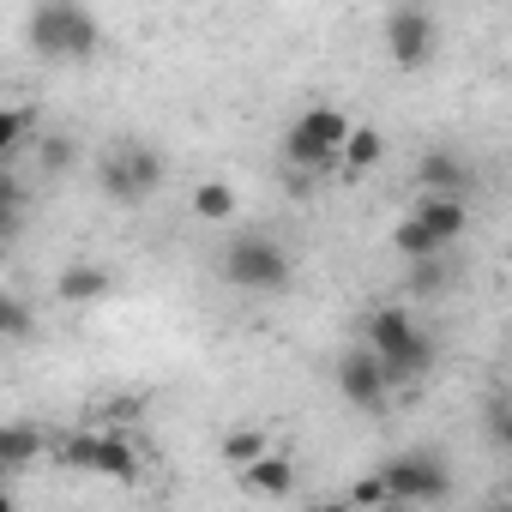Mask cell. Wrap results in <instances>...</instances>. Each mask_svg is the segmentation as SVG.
<instances>
[{"instance_id":"1","label":"cell","mask_w":512,"mask_h":512,"mask_svg":"<svg viewBox=\"0 0 512 512\" xmlns=\"http://www.w3.org/2000/svg\"><path fill=\"white\" fill-rule=\"evenodd\" d=\"M217 278L241 296H284L296 284V253L266 229H235L217 253Z\"/></svg>"},{"instance_id":"2","label":"cell","mask_w":512,"mask_h":512,"mask_svg":"<svg viewBox=\"0 0 512 512\" xmlns=\"http://www.w3.org/2000/svg\"><path fill=\"white\" fill-rule=\"evenodd\" d=\"M25 43L37 61H97L103 55V25L85 0H37L31 7V25H25Z\"/></svg>"},{"instance_id":"3","label":"cell","mask_w":512,"mask_h":512,"mask_svg":"<svg viewBox=\"0 0 512 512\" xmlns=\"http://www.w3.org/2000/svg\"><path fill=\"white\" fill-rule=\"evenodd\" d=\"M350 115L338 103H308L302 115H290L284 139H278V163L296 169V175H338V157H344V139H350Z\"/></svg>"},{"instance_id":"4","label":"cell","mask_w":512,"mask_h":512,"mask_svg":"<svg viewBox=\"0 0 512 512\" xmlns=\"http://www.w3.org/2000/svg\"><path fill=\"white\" fill-rule=\"evenodd\" d=\"M362 344L386 362L392 386L428 380V368H434V356H440V344H434V338L416 326V314H404V308H374V314H362Z\"/></svg>"},{"instance_id":"5","label":"cell","mask_w":512,"mask_h":512,"mask_svg":"<svg viewBox=\"0 0 512 512\" xmlns=\"http://www.w3.org/2000/svg\"><path fill=\"white\" fill-rule=\"evenodd\" d=\"M470 229V205L464 193H422L410 205V217L392 229V253H404V260H440V253Z\"/></svg>"},{"instance_id":"6","label":"cell","mask_w":512,"mask_h":512,"mask_svg":"<svg viewBox=\"0 0 512 512\" xmlns=\"http://www.w3.org/2000/svg\"><path fill=\"white\" fill-rule=\"evenodd\" d=\"M163 175H169V163H163V151L145 145V139H121V145L103 151V163H97L103 199H109V205H127V211L145 205V199H157Z\"/></svg>"},{"instance_id":"7","label":"cell","mask_w":512,"mask_h":512,"mask_svg":"<svg viewBox=\"0 0 512 512\" xmlns=\"http://www.w3.org/2000/svg\"><path fill=\"white\" fill-rule=\"evenodd\" d=\"M380 482H386V500H392V506L452 500V464H446V452H434V446L392 452V458L380 464Z\"/></svg>"},{"instance_id":"8","label":"cell","mask_w":512,"mask_h":512,"mask_svg":"<svg viewBox=\"0 0 512 512\" xmlns=\"http://www.w3.org/2000/svg\"><path fill=\"white\" fill-rule=\"evenodd\" d=\"M55 458H61L67 470H97V476H115V482H133V476H139V446H133L121 428L67 434V440H55Z\"/></svg>"},{"instance_id":"9","label":"cell","mask_w":512,"mask_h":512,"mask_svg":"<svg viewBox=\"0 0 512 512\" xmlns=\"http://www.w3.org/2000/svg\"><path fill=\"white\" fill-rule=\"evenodd\" d=\"M434 55H440V25H434V13L422 7V0H398V7L386 13V61H392L398 73H422Z\"/></svg>"},{"instance_id":"10","label":"cell","mask_w":512,"mask_h":512,"mask_svg":"<svg viewBox=\"0 0 512 512\" xmlns=\"http://www.w3.org/2000/svg\"><path fill=\"white\" fill-rule=\"evenodd\" d=\"M332 386H338V398L356 404V410H386V398L398 392L392 374H386V362H380L368 344H350V350L332 362Z\"/></svg>"},{"instance_id":"11","label":"cell","mask_w":512,"mask_h":512,"mask_svg":"<svg viewBox=\"0 0 512 512\" xmlns=\"http://www.w3.org/2000/svg\"><path fill=\"white\" fill-rule=\"evenodd\" d=\"M109 290H115V272L103 260H73L55 278V302H67V308H97Z\"/></svg>"},{"instance_id":"12","label":"cell","mask_w":512,"mask_h":512,"mask_svg":"<svg viewBox=\"0 0 512 512\" xmlns=\"http://www.w3.org/2000/svg\"><path fill=\"white\" fill-rule=\"evenodd\" d=\"M235 476H241L247 494H260V500H290V494H296V458L278 452V446L260 452V458H253L247 470H235Z\"/></svg>"},{"instance_id":"13","label":"cell","mask_w":512,"mask_h":512,"mask_svg":"<svg viewBox=\"0 0 512 512\" xmlns=\"http://www.w3.org/2000/svg\"><path fill=\"white\" fill-rule=\"evenodd\" d=\"M476 175H470V163L458 157V151H446V145H428L422 157H416V187L422 193H464Z\"/></svg>"},{"instance_id":"14","label":"cell","mask_w":512,"mask_h":512,"mask_svg":"<svg viewBox=\"0 0 512 512\" xmlns=\"http://www.w3.org/2000/svg\"><path fill=\"white\" fill-rule=\"evenodd\" d=\"M49 452H55V440H49V428H37V422H7V428H0V464H7L13 476L31 470V464L49 458Z\"/></svg>"},{"instance_id":"15","label":"cell","mask_w":512,"mask_h":512,"mask_svg":"<svg viewBox=\"0 0 512 512\" xmlns=\"http://www.w3.org/2000/svg\"><path fill=\"white\" fill-rule=\"evenodd\" d=\"M193 223H235L241 217V193L223 181V175H205V181H193Z\"/></svg>"},{"instance_id":"16","label":"cell","mask_w":512,"mask_h":512,"mask_svg":"<svg viewBox=\"0 0 512 512\" xmlns=\"http://www.w3.org/2000/svg\"><path fill=\"white\" fill-rule=\"evenodd\" d=\"M380 157H386V139H380V127L356 121V127H350V139H344L338 175H344V181H362V175H374V163H380Z\"/></svg>"},{"instance_id":"17","label":"cell","mask_w":512,"mask_h":512,"mask_svg":"<svg viewBox=\"0 0 512 512\" xmlns=\"http://www.w3.org/2000/svg\"><path fill=\"white\" fill-rule=\"evenodd\" d=\"M37 163H43V175H49V181L73 175V163H79V139H73V133H61V127L37 133Z\"/></svg>"},{"instance_id":"18","label":"cell","mask_w":512,"mask_h":512,"mask_svg":"<svg viewBox=\"0 0 512 512\" xmlns=\"http://www.w3.org/2000/svg\"><path fill=\"white\" fill-rule=\"evenodd\" d=\"M217 452H223V464H229V470H247L260 452H272V440H266V428H229Z\"/></svg>"},{"instance_id":"19","label":"cell","mask_w":512,"mask_h":512,"mask_svg":"<svg viewBox=\"0 0 512 512\" xmlns=\"http://www.w3.org/2000/svg\"><path fill=\"white\" fill-rule=\"evenodd\" d=\"M37 332V308L19 296V290H7V296H0V338H7V344H25Z\"/></svg>"},{"instance_id":"20","label":"cell","mask_w":512,"mask_h":512,"mask_svg":"<svg viewBox=\"0 0 512 512\" xmlns=\"http://www.w3.org/2000/svg\"><path fill=\"white\" fill-rule=\"evenodd\" d=\"M31 133H37V109H31V103H13L7 115H0V151H7V157H13Z\"/></svg>"},{"instance_id":"21","label":"cell","mask_w":512,"mask_h":512,"mask_svg":"<svg viewBox=\"0 0 512 512\" xmlns=\"http://www.w3.org/2000/svg\"><path fill=\"white\" fill-rule=\"evenodd\" d=\"M0 229H7V241L25 229V181H19V175L0 181Z\"/></svg>"},{"instance_id":"22","label":"cell","mask_w":512,"mask_h":512,"mask_svg":"<svg viewBox=\"0 0 512 512\" xmlns=\"http://www.w3.org/2000/svg\"><path fill=\"white\" fill-rule=\"evenodd\" d=\"M488 440H494V446H500V452L512 458V392L488 404Z\"/></svg>"},{"instance_id":"23","label":"cell","mask_w":512,"mask_h":512,"mask_svg":"<svg viewBox=\"0 0 512 512\" xmlns=\"http://www.w3.org/2000/svg\"><path fill=\"white\" fill-rule=\"evenodd\" d=\"M350 506H392V500H386V482H380V470H374V476H362V482L350 488Z\"/></svg>"}]
</instances>
